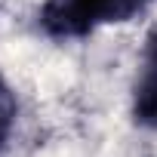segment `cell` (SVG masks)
<instances>
[{"label": "cell", "instance_id": "obj_1", "mask_svg": "<svg viewBox=\"0 0 157 157\" xmlns=\"http://www.w3.org/2000/svg\"><path fill=\"white\" fill-rule=\"evenodd\" d=\"M151 0H46L40 22L56 37H83L96 25L126 22Z\"/></svg>", "mask_w": 157, "mask_h": 157}, {"label": "cell", "instance_id": "obj_2", "mask_svg": "<svg viewBox=\"0 0 157 157\" xmlns=\"http://www.w3.org/2000/svg\"><path fill=\"white\" fill-rule=\"evenodd\" d=\"M136 120L145 123V126H157V34L151 37V46H148V62H145V71L136 83Z\"/></svg>", "mask_w": 157, "mask_h": 157}, {"label": "cell", "instance_id": "obj_3", "mask_svg": "<svg viewBox=\"0 0 157 157\" xmlns=\"http://www.w3.org/2000/svg\"><path fill=\"white\" fill-rule=\"evenodd\" d=\"M13 120H16V99H13L10 86L0 80V145H3V139L10 136Z\"/></svg>", "mask_w": 157, "mask_h": 157}]
</instances>
